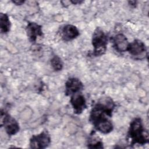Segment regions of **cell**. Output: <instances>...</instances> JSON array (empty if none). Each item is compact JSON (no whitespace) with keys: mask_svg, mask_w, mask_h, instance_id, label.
Returning <instances> with one entry per match:
<instances>
[{"mask_svg":"<svg viewBox=\"0 0 149 149\" xmlns=\"http://www.w3.org/2000/svg\"><path fill=\"white\" fill-rule=\"evenodd\" d=\"M1 126H4L9 136L16 134L20 129L19 124L17 120L3 109L1 111Z\"/></svg>","mask_w":149,"mask_h":149,"instance_id":"cell-4","label":"cell"},{"mask_svg":"<svg viewBox=\"0 0 149 149\" xmlns=\"http://www.w3.org/2000/svg\"><path fill=\"white\" fill-rule=\"evenodd\" d=\"M129 4L131 6H133V7H136V3L137 2L135 1H129Z\"/></svg>","mask_w":149,"mask_h":149,"instance_id":"cell-17","label":"cell"},{"mask_svg":"<svg viewBox=\"0 0 149 149\" xmlns=\"http://www.w3.org/2000/svg\"><path fill=\"white\" fill-rule=\"evenodd\" d=\"M51 142L50 134L47 130H43L40 133L33 135L30 139L29 145L31 148H45Z\"/></svg>","mask_w":149,"mask_h":149,"instance_id":"cell-5","label":"cell"},{"mask_svg":"<svg viewBox=\"0 0 149 149\" xmlns=\"http://www.w3.org/2000/svg\"><path fill=\"white\" fill-rule=\"evenodd\" d=\"M126 139L129 141L130 146L135 144L143 146L148 143V132L144 127L143 121L140 118H135L130 122L127 133Z\"/></svg>","mask_w":149,"mask_h":149,"instance_id":"cell-2","label":"cell"},{"mask_svg":"<svg viewBox=\"0 0 149 149\" xmlns=\"http://www.w3.org/2000/svg\"><path fill=\"white\" fill-rule=\"evenodd\" d=\"M51 66L52 69L58 72L63 69V63L61 58L58 55H54L50 61Z\"/></svg>","mask_w":149,"mask_h":149,"instance_id":"cell-15","label":"cell"},{"mask_svg":"<svg viewBox=\"0 0 149 149\" xmlns=\"http://www.w3.org/2000/svg\"><path fill=\"white\" fill-rule=\"evenodd\" d=\"M93 126L96 130L103 134H108L111 133L113 129V123L109 119L100 122Z\"/></svg>","mask_w":149,"mask_h":149,"instance_id":"cell-12","label":"cell"},{"mask_svg":"<svg viewBox=\"0 0 149 149\" xmlns=\"http://www.w3.org/2000/svg\"><path fill=\"white\" fill-rule=\"evenodd\" d=\"M70 102L73 109L74 113L77 115L81 113L87 108L86 99L81 92L72 95Z\"/></svg>","mask_w":149,"mask_h":149,"instance_id":"cell-6","label":"cell"},{"mask_svg":"<svg viewBox=\"0 0 149 149\" xmlns=\"http://www.w3.org/2000/svg\"><path fill=\"white\" fill-rule=\"evenodd\" d=\"M113 47L118 52L127 51L129 42L126 37L122 33H118L111 38Z\"/></svg>","mask_w":149,"mask_h":149,"instance_id":"cell-9","label":"cell"},{"mask_svg":"<svg viewBox=\"0 0 149 149\" xmlns=\"http://www.w3.org/2000/svg\"><path fill=\"white\" fill-rule=\"evenodd\" d=\"M127 51L133 56H139L147 51V47L142 41L136 39L129 43Z\"/></svg>","mask_w":149,"mask_h":149,"instance_id":"cell-11","label":"cell"},{"mask_svg":"<svg viewBox=\"0 0 149 149\" xmlns=\"http://www.w3.org/2000/svg\"><path fill=\"white\" fill-rule=\"evenodd\" d=\"M61 36L65 41H71L77 38L80 33L78 29L72 24H66L61 29Z\"/></svg>","mask_w":149,"mask_h":149,"instance_id":"cell-10","label":"cell"},{"mask_svg":"<svg viewBox=\"0 0 149 149\" xmlns=\"http://www.w3.org/2000/svg\"><path fill=\"white\" fill-rule=\"evenodd\" d=\"M27 36L31 42H35L37 37H42V26L35 22H29L26 27Z\"/></svg>","mask_w":149,"mask_h":149,"instance_id":"cell-8","label":"cell"},{"mask_svg":"<svg viewBox=\"0 0 149 149\" xmlns=\"http://www.w3.org/2000/svg\"><path fill=\"white\" fill-rule=\"evenodd\" d=\"M116 107L113 100L108 97L100 98L91 108L89 120L94 125L104 120L109 119Z\"/></svg>","mask_w":149,"mask_h":149,"instance_id":"cell-1","label":"cell"},{"mask_svg":"<svg viewBox=\"0 0 149 149\" xmlns=\"http://www.w3.org/2000/svg\"><path fill=\"white\" fill-rule=\"evenodd\" d=\"M24 1H22V0H15V1H12V2L15 4H16V5H21L23 3H24Z\"/></svg>","mask_w":149,"mask_h":149,"instance_id":"cell-16","label":"cell"},{"mask_svg":"<svg viewBox=\"0 0 149 149\" xmlns=\"http://www.w3.org/2000/svg\"><path fill=\"white\" fill-rule=\"evenodd\" d=\"M10 22L7 14L1 13L0 14V29L2 34L8 33L10 28Z\"/></svg>","mask_w":149,"mask_h":149,"instance_id":"cell-13","label":"cell"},{"mask_svg":"<svg viewBox=\"0 0 149 149\" xmlns=\"http://www.w3.org/2000/svg\"><path fill=\"white\" fill-rule=\"evenodd\" d=\"M65 94L66 96L81 92L83 89L84 86L80 79L76 77H69L65 83Z\"/></svg>","mask_w":149,"mask_h":149,"instance_id":"cell-7","label":"cell"},{"mask_svg":"<svg viewBox=\"0 0 149 149\" xmlns=\"http://www.w3.org/2000/svg\"><path fill=\"white\" fill-rule=\"evenodd\" d=\"M108 40V35L101 29L96 28L92 36L91 43L94 49L91 55L100 56L104 55L107 51Z\"/></svg>","mask_w":149,"mask_h":149,"instance_id":"cell-3","label":"cell"},{"mask_svg":"<svg viewBox=\"0 0 149 149\" xmlns=\"http://www.w3.org/2000/svg\"><path fill=\"white\" fill-rule=\"evenodd\" d=\"M93 134H91L87 141V147L89 148H102L103 142L98 137L94 136Z\"/></svg>","mask_w":149,"mask_h":149,"instance_id":"cell-14","label":"cell"},{"mask_svg":"<svg viewBox=\"0 0 149 149\" xmlns=\"http://www.w3.org/2000/svg\"><path fill=\"white\" fill-rule=\"evenodd\" d=\"M71 3H72L73 4H74V5H76V4H78V3H82L83 2V1H70Z\"/></svg>","mask_w":149,"mask_h":149,"instance_id":"cell-18","label":"cell"}]
</instances>
